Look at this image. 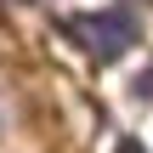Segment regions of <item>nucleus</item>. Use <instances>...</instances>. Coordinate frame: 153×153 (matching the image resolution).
<instances>
[{
  "mask_svg": "<svg viewBox=\"0 0 153 153\" xmlns=\"http://www.w3.org/2000/svg\"><path fill=\"white\" fill-rule=\"evenodd\" d=\"M74 34H85L97 57H119V51L131 45V23H125V17H79Z\"/></svg>",
  "mask_w": 153,
  "mask_h": 153,
  "instance_id": "obj_1",
  "label": "nucleus"
}]
</instances>
